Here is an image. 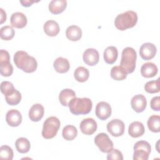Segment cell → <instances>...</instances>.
<instances>
[{
	"label": "cell",
	"instance_id": "cell-22",
	"mask_svg": "<svg viewBox=\"0 0 160 160\" xmlns=\"http://www.w3.org/2000/svg\"><path fill=\"white\" fill-rule=\"evenodd\" d=\"M66 35L68 39L72 41L79 40L82 36L81 29L76 25L69 26L66 31Z\"/></svg>",
	"mask_w": 160,
	"mask_h": 160
},
{
	"label": "cell",
	"instance_id": "cell-17",
	"mask_svg": "<svg viewBox=\"0 0 160 160\" xmlns=\"http://www.w3.org/2000/svg\"><path fill=\"white\" fill-rule=\"evenodd\" d=\"M158 71V67L153 62H146L143 64L141 68V75L146 78H152L155 76Z\"/></svg>",
	"mask_w": 160,
	"mask_h": 160
},
{
	"label": "cell",
	"instance_id": "cell-24",
	"mask_svg": "<svg viewBox=\"0 0 160 160\" xmlns=\"http://www.w3.org/2000/svg\"><path fill=\"white\" fill-rule=\"evenodd\" d=\"M74 98H76V93L71 89L62 90L59 95V102L64 106H68L69 102Z\"/></svg>",
	"mask_w": 160,
	"mask_h": 160
},
{
	"label": "cell",
	"instance_id": "cell-11",
	"mask_svg": "<svg viewBox=\"0 0 160 160\" xmlns=\"http://www.w3.org/2000/svg\"><path fill=\"white\" fill-rule=\"evenodd\" d=\"M82 59L84 62L88 66H94L99 62V52L94 48H88L84 52Z\"/></svg>",
	"mask_w": 160,
	"mask_h": 160
},
{
	"label": "cell",
	"instance_id": "cell-15",
	"mask_svg": "<svg viewBox=\"0 0 160 160\" xmlns=\"http://www.w3.org/2000/svg\"><path fill=\"white\" fill-rule=\"evenodd\" d=\"M11 24L12 27L16 28H23L28 22L26 16L21 12H14L10 19Z\"/></svg>",
	"mask_w": 160,
	"mask_h": 160
},
{
	"label": "cell",
	"instance_id": "cell-6",
	"mask_svg": "<svg viewBox=\"0 0 160 160\" xmlns=\"http://www.w3.org/2000/svg\"><path fill=\"white\" fill-rule=\"evenodd\" d=\"M151 148L149 143L146 141H139L134 146V160H148Z\"/></svg>",
	"mask_w": 160,
	"mask_h": 160
},
{
	"label": "cell",
	"instance_id": "cell-23",
	"mask_svg": "<svg viewBox=\"0 0 160 160\" xmlns=\"http://www.w3.org/2000/svg\"><path fill=\"white\" fill-rule=\"evenodd\" d=\"M118 55V49L114 46H108L104 51L103 56L104 61L109 64H113L117 59Z\"/></svg>",
	"mask_w": 160,
	"mask_h": 160
},
{
	"label": "cell",
	"instance_id": "cell-38",
	"mask_svg": "<svg viewBox=\"0 0 160 160\" xmlns=\"http://www.w3.org/2000/svg\"><path fill=\"white\" fill-rule=\"evenodd\" d=\"M10 56L9 52L4 49L0 51V62H9Z\"/></svg>",
	"mask_w": 160,
	"mask_h": 160
},
{
	"label": "cell",
	"instance_id": "cell-10",
	"mask_svg": "<svg viewBox=\"0 0 160 160\" xmlns=\"http://www.w3.org/2000/svg\"><path fill=\"white\" fill-rule=\"evenodd\" d=\"M156 51V47L154 44L151 42H145L140 47L139 54L142 59L149 60L155 56Z\"/></svg>",
	"mask_w": 160,
	"mask_h": 160
},
{
	"label": "cell",
	"instance_id": "cell-9",
	"mask_svg": "<svg viewBox=\"0 0 160 160\" xmlns=\"http://www.w3.org/2000/svg\"><path fill=\"white\" fill-rule=\"evenodd\" d=\"M96 116L101 120H106L111 115V107L109 103L101 101L97 104L95 110Z\"/></svg>",
	"mask_w": 160,
	"mask_h": 160
},
{
	"label": "cell",
	"instance_id": "cell-16",
	"mask_svg": "<svg viewBox=\"0 0 160 160\" xmlns=\"http://www.w3.org/2000/svg\"><path fill=\"white\" fill-rule=\"evenodd\" d=\"M44 113V107L41 104H35L31 106L29 111V118L34 122L40 121Z\"/></svg>",
	"mask_w": 160,
	"mask_h": 160
},
{
	"label": "cell",
	"instance_id": "cell-34",
	"mask_svg": "<svg viewBox=\"0 0 160 160\" xmlns=\"http://www.w3.org/2000/svg\"><path fill=\"white\" fill-rule=\"evenodd\" d=\"M0 72L2 76H10L13 72V67L9 62H0Z\"/></svg>",
	"mask_w": 160,
	"mask_h": 160
},
{
	"label": "cell",
	"instance_id": "cell-1",
	"mask_svg": "<svg viewBox=\"0 0 160 160\" xmlns=\"http://www.w3.org/2000/svg\"><path fill=\"white\" fill-rule=\"evenodd\" d=\"M14 62L16 66L27 73L34 72L38 67L36 59L24 51H18L14 55Z\"/></svg>",
	"mask_w": 160,
	"mask_h": 160
},
{
	"label": "cell",
	"instance_id": "cell-14",
	"mask_svg": "<svg viewBox=\"0 0 160 160\" xmlns=\"http://www.w3.org/2000/svg\"><path fill=\"white\" fill-rule=\"evenodd\" d=\"M6 121L8 124L10 126H18L22 122V115L19 111L16 109H11L6 113Z\"/></svg>",
	"mask_w": 160,
	"mask_h": 160
},
{
	"label": "cell",
	"instance_id": "cell-39",
	"mask_svg": "<svg viewBox=\"0 0 160 160\" xmlns=\"http://www.w3.org/2000/svg\"><path fill=\"white\" fill-rule=\"evenodd\" d=\"M0 14H1L0 23L2 24L4 21H6V13L2 8H0Z\"/></svg>",
	"mask_w": 160,
	"mask_h": 160
},
{
	"label": "cell",
	"instance_id": "cell-20",
	"mask_svg": "<svg viewBox=\"0 0 160 160\" xmlns=\"http://www.w3.org/2000/svg\"><path fill=\"white\" fill-rule=\"evenodd\" d=\"M44 32L49 36H56L59 32L58 23L54 20L47 21L43 26Z\"/></svg>",
	"mask_w": 160,
	"mask_h": 160
},
{
	"label": "cell",
	"instance_id": "cell-3",
	"mask_svg": "<svg viewBox=\"0 0 160 160\" xmlns=\"http://www.w3.org/2000/svg\"><path fill=\"white\" fill-rule=\"evenodd\" d=\"M138 22L137 13L133 11H128L118 14L114 20V25L120 31L133 28Z\"/></svg>",
	"mask_w": 160,
	"mask_h": 160
},
{
	"label": "cell",
	"instance_id": "cell-12",
	"mask_svg": "<svg viewBox=\"0 0 160 160\" xmlns=\"http://www.w3.org/2000/svg\"><path fill=\"white\" fill-rule=\"evenodd\" d=\"M80 129L86 135H91L97 129L98 125L96 121L92 118H86L80 123Z\"/></svg>",
	"mask_w": 160,
	"mask_h": 160
},
{
	"label": "cell",
	"instance_id": "cell-19",
	"mask_svg": "<svg viewBox=\"0 0 160 160\" xmlns=\"http://www.w3.org/2000/svg\"><path fill=\"white\" fill-rule=\"evenodd\" d=\"M67 6L66 0H52L49 4V11L54 14L61 13Z\"/></svg>",
	"mask_w": 160,
	"mask_h": 160
},
{
	"label": "cell",
	"instance_id": "cell-27",
	"mask_svg": "<svg viewBox=\"0 0 160 160\" xmlns=\"http://www.w3.org/2000/svg\"><path fill=\"white\" fill-rule=\"evenodd\" d=\"M128 73L120 66H116L112 68L111 70V76L116 81H122L126 78Z\"/></svg>",
	"mask_w": 160,
	"mask_h": 160
},
{
	"label": "cell",
	"instance_id": "cell-4",
	"mask_svg": "<svg viewBox=\"0 0 160 160\" xmlns=\"http://www.w3.org/2000/svg\"><path fill=\"white\" fill-rule=\"evenodd\" d=\"M137 54L136 51L131 47L123 49L121 54L120 66L122 67L128 74L134 72L136 68Z\"/></svg>",
	"mask_w": 160,
	"mask_h": 160
},
{
	"label": "cell",
	"instance_id": "cell-36",
	"mask_svg": "<svg viewBox=\"0 0 160 160\" xmlns=\"http://www.w3.org/2000/svg\"><path fill=\"white\" fill-rule=\"evenodd\" d=\"M107 159L108 160H122L123 156L122 152L118 149H112L111 151L108 152L107 156Z\"/></svg>",
	"mask_w": 160,
	"mask_h": 160
},
{
	"label": "cell",
	"instance_id": "cell-7",
	"mask_svg": "<svg viewBox=\"0 0 160 160\" xmlns=\"http://www.w3.org/2000/svg\"><path fill=\"white\" fill-rule=\"evenodd\" d=\"M94 143L102 152H109L113 149V142L106 133H99L94 138Z\"/></svg>",
	"mask_w": 160,
	"mask_h": 160
},
{
	"label": "cell",
	"instance_id": "cell-5",
	"mask_svg": "<svg viewBox=\"0 0 160 160\" xmlns=\"http://www.w3.org/2000/svg\"><path fill=\"white\" fill-rule=\"evenodd\" d=\"M61 125L59 119L54 116L48 118L43 123L42 136L45 139H51L58 133Z\"/></svg>",
	"mask_w": 160,
	"mask_h": 160
},
{
	"label": "cell",
	"instance_id": "cell-37",
	"mask_svg": "<svg viewBox=\"0 0 160 160\" xmlns=\"http://www.w3.org/2000/svg\"><path fill=\"white\" fill-rule=\"evenodd\" d=\"M151 108L152 110L159 111L160 110V97L155 96L152 98L150 102Z\"/></svg>",
	"mask_w": 160,
	"mask_h": 160
},
{
	"label": "cell",
	"instance_id": "cell-32",
	"mask_svg": "<svg viewBox=\"0 0 160 160\" xmlns=\"http://www.w3.org/2000/svg\"><path fill=\"white\" fill-rule=\"evenodd\" d=\"M6 102L11 106H15L18 104L21 100V94L19 91L15 90V91L11 95L5 96Z\"/></svg>",
	"mask_w": 160,
	"mask_h": 160
},
{
	"label": "cell",
	"instance_id": "cell-33",
	"mask_svg": "<svg viewBox=\"0 0 160 160\" xmlns=\"http://www.w3.org/2000/svg\"><path fill=\"white\" fill-rule=\"evenodd\" d=\"M0 158L2 159L12 160L13 158V151L7 145H3L0 148Z\"/></svg>",
	"mask_w": 160,
	"mask_h": 160
},
{
	"label": "cell",
	"instance_id": "cell-25",
	"mask_svg": "<svg viewBox=\"0 0 160 160\" xmlns=\"http://www.w3.org/2000/svg\"><path fill=\"white\" fill-rule=\"evenodd\" d=\"M15 146L17 151L20 153L28 152L31 148L29 141L25 138H18L15 142Z\"/></svg>",
	"mask_w": 160,
	"mask_h": 160
},
{
	"label": "cell",
	"instance_id": "cell-2",
	"mask_svg": "<svg viewBox=\"0 0 160 160\" xmlns=\"http://www.w3.org/2000/svg\"><path fill=\"white\" fill-rule=\"evenodd\" d=\"M68 107L71 112L75 115L87 114L92 108V102L88 98H74L69 102Z\"/></svg>",
	"mask_w": 160,
	"mask_h": 160
},
{
	"label": "cell",
	"instance_id": "cell-26",
	"mask_svg": "<svg viewBox=\"0 0 160 160\" xmlns=\"http://www.w3.org/2000/svg\"><path fill=\"white\" fill-rule=\"evenodd\" d=\"M74 76L77 81L83 82L88 79L89 72L87 68L83 66H79L74 71Z\"/></svg>",
	"mask_w": 160,
	"mask_h": 160
},
{
	"label": "cell",
	"instance_id": "cell-28",
	"mask_svg": "<svg viewBox=\"0 0 160 160\" xmlns=\"http://www.w3.org/2000/svg\"><path fill=\"white\" fill-rule=\"evenodd\" d=\"M77 134L78 130L73 125H67L62 129V137L67 141L73 140L77 136Z\"/></svg>",
	"mask_w": 160,
	"mask_h": 160
},
{
	"label": "cell",
	"instance_id": "cell-40",
	"mask_svg": "<svg viewBox=\"0 0 160 160\" xmlns=\"http://www.w3.org/2000/svg\"><path fill=\"white\" fill-rule=\"evenodd\" d=\"M34 2H35L34 1H20V3L24 7L31 6Z\"/></svg>",
	"mask_w": 160,
	"mask_h": 160
},
{
	"label": "cell",
	"instance_id": "cell-35",
	"mask_svg": "<svg viewBox=\"0 0 160 160\" xmlns=\"http://www.w3.org/2000/svg\"><path fill=\"white\" fill-rule=\"evenodd\" d=\"M15 90L13 84L9 81H2L1 83V91L5 96L12 94Z\"/></svg>",
	"mask_w": 160,
	"mask_h": 160
},
{
	"label": "cell",
	"instance_id": "cell-21",
	"mask_svg": "<svg viewBox=\"0 0 160 160\" xmlns=\"http://www.w3.org/2000/svg\"><path fill=\"white\" fill-rule=\"evenodd\" d=\"M53 66L54 69L59 73H65L68 72L70 68L68 60L62 57H59L55 59Z\"/></svg>",
	"mask_w": 160,
	"mask_h": 160
},
{
	"label": "cell",
	"instance_id": "cell-8",
	"mask_svg": "<svg viewBox=\"0 0 160 160\" xmlns=\"http://www.w3.org/2000/svg\"><path fill=\"white\" fill-rule=\"evenodd\" d=\"M125 125L124 122L119 119H114L107 124L108 131L114 137H119L123 134Z\"/></svg>",
	"mask_w": 160,
	"mask_h": 160
},
{
	"label": "cell",
	"instance_id": "cell-30",
	"mask_svg": "<svg viewBox=\"0 0 160 160\" xmlns=\"http://www.w3.org/2000/svg\"><path fill=\"white\" fill-rule=\"evenodd\" d=\"M15 31L10 26H5L1 28L0 36L1 38L5 41H9L12 39L14 36Z\"/></svg>",
	"mask_w": 160,
	"mask_h": 160
},
{
	"label": "cell",
	"instance_id": "cell-29",
	"mask_svg": "<svg viewBox=\"0 0 160 160\" xmlns=\"http://www.w3.org/2000/svg\"><path fill=\"white\" fill-rule=\"evenodd\" d=\"M148 127L149 129L153 132H159L160 131V117L158 115H152L148 120Z\"/></svg>",
	"mask_w": 160,
	"mask_h": 160
},
{
	"label": "cell",
	"instance_id": "cell-18",
	"mask_svg": "<svg viewBox=\"0 0 160 160\" xmlns=\"http://www.w3.org/2000/svg\"><path fill=\"white\" fill-rule=\"evenodd\" d=\"M144 127L142 122L139 121L132 122L128 128V133L132 138H139L144 134Z\"/></svg>",
	"mask_w": 160,
	"mask_h": 160
},
{
	"label": "cell",
	"instance_id": "cell-13",
	"mask_svg": "<svg viewBox=\"0 0 160 160\" xmlns=\"http://www.w3.org/2000/svg\"><path fill=\"white\" fill-rule=\"evenodd\" d=\"M131 104L134 111L136 112H141L146 108L147 100L144 95L137 94L131 99Z\"/></svg>",
	"mask_w": 160,
	"mask_h": 160
},
{
	"label": "cell",
	"instance_id": "cell-31",
	"mask_svg": "<svg viewBox=\"0 0 160 160\" xmlns=\"http://www.w3.org/2000/svg\"><path fill=\"white\" fill-rule=\"evenodd\" d=\"M144 89L147 92L151 94L159 92V79L147 82L144 86Z\"/></svg>",
	"mask_w": 160,
	"mask_h": 160
}]
</instances>
